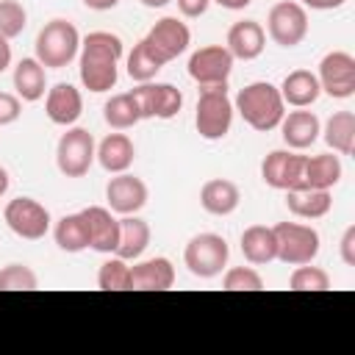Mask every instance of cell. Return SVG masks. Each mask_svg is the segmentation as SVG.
<instances>
[{
    "instance_id": "1",
    "label": "cell",
    "mask_w": 355,
    "mask_h": 355,
    "mask_svg": "<svg viewBox=\"0 0 355 355\" xmlns=\"http://www.w3.org/2000/svg\"><path fill=\"white\" fill-rule=\"evenodd\" d=\"M122 39L111 31H92L80 39V83L83 89L103 94L116 86L119 78V58H122Z\"/></svg>"
},
{
    "instance_id": "2",
    "label": "cell",
    "mask_w": 355,
    "mask_h": 355,
    "mask_svg": "<svg viewBox=\"0 0 355 355\" xmlns=\"http://www.w3.org/2000/svg\"><path fill=\"white\" fill-rule=\"evenodd\" d=\"M233 111L241 114V119L258 130V133H269L280 125L283 114H286V103L280 97V89L269 80H255L247 83L244 89H239L236 100H233Z\"/></svg>"
},
{
    "instance_id": "3",
    "label": "cell",
    "mask_w": 355,
    "mask_h": 355,
    "mask_svg": "<svg viewBox=\"0 0 355 355\" xmlns=\"http://www.w3.org/2000/svg\"><path fill=\"white\" fill-rule=\"evenodd\" d=\"M194 125L205 141H219L230 133L233 100L227 94V83L200 86V97H197V108H194Z\"/></svg>"
},
{
    "instance_id": "4",
    "label": "cell",
    "mask_w": 355,
    "mask_h": 355,
    "mask_svg": "<svg viewBox=\"0 0 355 355\" xmlns=\"http://www.w3.org/2000/svg\"><path fill=\"white\" fill-rule=\"evenodd\" d=\"M36 58L47 69H64L80 53V33L69 19H50L36 36Z\"/></svg>"
},
{
    "instance_id": "5",
    "label": "cell",
    "mask_w": 355,
    "mask_h": 355,
    "mask_svg": "<svg viewBox=\"0 0 355 355\" xmlns=\"http://www.w3.org/2000/svg\"><path fill=\"white\" fill-rule=\"evenodd\" d=\"M230 258V247L225 241V236L219 233H197L194 239H189L186 250H183V263L194 277L211 280L216 277Z\"/></svg>"
},
{
    "instance_id": "6",
    "label": "cell",
    "mask_w": 355,
    "mask_h": 355,
    "mask_svg": "<svg viewBox=\"0 0 355 355\" xmlns=\"http://www.w3.org/2000/svg\"><path fill=\"white\" fill-rule=\"evenodd\" d=\"M275 241H277V261L288 266L300 263H313L319 255V230L302 222H277L275 227Z\"/></svg>"
},
{
    "instance_id": "7",
    "label": "cell",
    "mask_w": 355,
    "mask_h": 355,
    "mask_svg": "<svg viewBox=\"0 0 355 355\" xmlns=\"http://www.w3.org/2000/svg\"><path fill=\"white\" fill-rule=\"evenodd\" d=\"M94 136L86 128H69L55 147V166L64 178H83L94 164Z\"/></svg>"
},
{
    "instance_id": "8",
    "label": "cell",
    "mask_w": 355,
    "mask_h": 355,
    "mask_svg": "<svg viewBox=\"0 0 355 355\" xmlns=\"http://www.w3.org/2000/svg\"><path fill=\"white\" fill-rule=\"evenodd\" d=\"M3 219L14 236L28 239V241H39L50 230V211L33 197H14L6 205Z\"/></svg>"
},
{
    "instance_id": "9",
    "label": "cell",
    "mask_w": 355,
    "mask_h": 355,
    "mask_svg": "<svg viewBox=\"0 0 355 355\" xmlns=\"http://www.w3.org/2000/svg\"><path fill=\"white\" fill-rule=\"evenodd\" d=\"M266 31H269V39L275 44L297 47L308 36V11H305V6H300L294 0L275 3L269 17H266Z\"/></svg>"
},
{
    "instance_id": "10",
    "label": "cell",
    "mask_w": 355,
    "mask_h": 355,
    "mask_svg": "<svg viewBox=\"0 0 355 355\" xmlns=\"http://www.w3.org/2000/svg\"><path fill=\"white\" fill-rule=\"evenodd\" d=\"M144 44L150 47V53L166 67L169 61H175L178 55H183L191 44V31L183 19L178 17H161L144 36Z\"/></svg>"
},
{
    "instance_id": "11",
    "label": "cell",
    "mask_w": 355,
    "mask_h": 355,
    "mask_svg": "<svg viewBox=\"0 0 355 355\" xmlns=\"http://www.w3.org/2000/svg\"><path fill=\"white\" fill-rule=\"evenodd\" d=\"M261 178L269 189L297 191L305 180V155H300L297 150H272L261 161Z\"/></svg>"
},
{
    "instance_id": "12",
    "label": "cell",
    "mask_w": 355,
    "mask_h": 355,
    "mask_svg": "<svg viewBox=\"0 0 355 355\" xmlns=\"http://www.w3.org/2000/svg\"><path fill=\"white\" fill-rule=\"evenodd\" d=\"M319 89L333 100H347L355 94V58L347 50H333L319 61L316 72Z\"/></svg>"
},
{
    "instance_id": "13",
    "label": "cell",
    "mask_w": 355,
    "mask_h": 355,
    "mask_svg": "<svg viewBox=\"0 0 355 355\" xmlns=\"http://www.w3.org/2000/svg\"><path fill=\"white\" fill-rule=\"evenodd\" d=\"M233 55L225 44H205L191 53L189 58V78L200 86H219L227 83L233 72Z\"/></svg>"
},
{
    "instance_id": "14",
    "label": "cell",
    "mask_w": 355,
    "mask_h": 355,
    "mask_svg": "<svg viewBox=\"0 0 355 355\" xmlns=\"http://www.w3.org/2000/svg\"><path fill=\"white\" fill-rule=\"evenodd\" d=\"M130 94L139 103L141 119H172L180 114L183 108V92L172 83H139L136 89H130Z\"/></svg>"
},
{
    "instance_id": "15",
    "label": "cell",
    "mask_w": 355,
    "mask_h": 355,
    "mask_svg": "<svg viewBox=\"0 0 355 355\" xmlns=\"http://www.w3.org/2000/svg\"><path fill=\"white\" fill-rule=\"evenodd\" d=\"M147 183L130 172H119L108 180L105 186V200H108V208L119 216H128V214H139L144 205H147Z\"/></svg>"
},
{
    "instance_id": "16",
    "label": "cell",
    "mask_w": 355,
    "mask_h": 355,
    "mask_svg": "<svg viewBox=\"0 0 355 355\" xmlns=\"http://www.w3.org/2000/svg\"><path fill=\"white\" fill-rule=\"evenodd\" d=\"M80 214H83L86 227H89V247L111 255L116 250V241H119V219L114 216V211L103 208V205H89Z\"/></svg>"
},
{
    "instance_id": "17",
    "label": "cell",
    "mask_w": 355,
    "mask_h": 355,
    "mask_svg": "<svg viewBox=\"0 0 355 355\" xmlns=\"http://www.w3.org/2000/svg\"><path fill=\"white\" fill-rule=\"evenodd\" d=\"M44 114L53 125H75L78 116L83 114V94L72 86V83H55L53 89H47V100H44Z\"/></svg>"
},
{
    "instance_id": "18",
    "label": "cell",
    "mask_w": 355,
    "mask_h": 355,
    "mask_svg": "<svg viewBox=\"0 0 355 355\" xmlns=\"http://www.w3.org/2000/svg\"><path fill=\"white\" fill-rule=\"evenodd\" d=\"M277 128H280V136L288 144V150H308L322 133L319 116L313 111H302V108L283 114Z\"/></svg>"
},
{
    "instance_id": "19",
    "label": "cell",
    "mask_w": 355,
    "mask_h": 355,
    "mask_svg": "<svg viewBox=\"0 0 355 355\" xmlns=\"http://www.w3.org/2000/svg\"><path fill=\"white\" fill-rule=\"evenodd\" d=\"M172 286H175V266L164 255L130 266V288L136 291H166Z\"/></svg>"
},
{
    "instance_id": "20",
    "label": "cell",
    "mask_w": 355,
    "mask_h": 355,
    "mask_svg": "<svg viewBox=\"0 0 355 355\" xmlns=\"http://www.w3.org/2000/svg\"><path fill=\"white\" fill-rule=\"evenodd\" d=\"M233 58H241V61H252L263 53L266 47V31L261 22L255 19H241V22H233L230 31H227V44Z\"/></svg>"
},
{
    "instance_id": "21",
    "label": "cell",
    "mask_w": 355,
    "mask_h": 355,
    "mask_svg": "<svg viewBox=\"0 0 355 355\" xmlns=\"http://www.w3.org/2000/svg\"><path fill=\"white\" fill-rule=\"evenodd\" d=\"M239 202H241V191L227 178H211L200 189V205L211 216H227L239 208Z\"/></svg>"
},
{
    "instance_id": "22",
    "label": "cell",
    "mask_w": 355,
    "mask_h": 355,
    "mask_svg": "<svg viewBox=\"0 0 355 355\" xmlns=\"http://www.w3.org/2000/svg\"><path fill=\"white\" fill-rule=\"evenodd\" d=\"M241 255L247 263L252 266H266L272 261H277V241H275V230L266 225H250L241 233Z\"/></svg>"
},
{
    "instance_id": "23",
    "label": "cell",
    "mask_w": 355,
    "mask_h": 355,
    "mask_svg": "<svg viewBox=\"0 0 355 355\" xmlns=\"http://www.w3.org/2000/svg\"><path fill=\"white\" fill-rule=\"evenodd\" d=\"M277 89H280L283 103L286 105H294V108H308L322 94L319 80H316V75L311 69H294V72H288Z\"/></svg>"
},
{
    "instance_id": "24",
    "label": "cell",
    "mask_w": 355,
    "mask_h": 355,
    "mask_svg": "<svg viewBox=\"0 0 355 355\" xmlns=\"http://www.w3.org/2000/svg\"><path fill=\"white\" fill-rule=\"evenodd\" d=\"M94 158L100 161V166L111 175H119V172H128L133 158H136V147L133 141L125 136V133H108L100 144H97V153Z\"/></svg>"
},
{
    "instance_id": "25",
    "label": "cell",
    "mask_w": 355,
    "mask_h": 355,
    "mask_svg": "<svg viewBox=\"0 0 355 355\" xmlns=\"http://www.w3.org/2000/svg\"><path fill=\"white\" fill-rule=\"evenodd\" d=\"M344 175L341 158L333 153H322V155H305V180L302 189H324L330 191Z\"/></svg>"
},
{
    "instance_id": "26",
    "label": "cell",
    "mask_w": 355,
    "mask_h": 355,
    "mask_svg": "<svg viewBox=\"0 0 355 355\" xmlns=\"http://www.w3.org/2000/svg\"><path fill=\"white\" fill-rule=\"evenodd\" d=\"M150 244V225L144 219H139L136 214H128L119 219V241L114 255L125 258V261H136L141 258V252Z\"/></svg>"
},
{
    "instance_id": "27",
    "label": "cell",
    "mask_w": 355,
    "mask_h": 355,
    "mask_svg": "<svg viewBox=\"0 0 355 355\" xmlns=\"http://www.w3.org/2000/svg\"><path fill=\"white\" fill-rule=\"evenodd\" d=\"M286 205L300 219H322L333 208V197L324 189H297L286 191Z\"/></svg>"
},
{
    "instance_id": "28",
    "label": "cell",
    "mask_w": 355,
    "mask_h": 355,
    "mask_svg": "<svg viewBox=\"0 0 355 355\" xmlns=\"http://www.w3.org/2000/svg\"><path fill=\"white\" fill-rule=\"evenodd\" d=\"M14 89H17V97L25 103H36L44 97L47 75H44V67L39 64V58H22L14 67Z\"/></svg>"
},
{
    "instance_id": "29",
    "label": "cell",
    "mask_w": 355,
    "mask_h": 355,
    "mask_svg": "<svg viewBox=\"0 0 355 355\" xmlns=\"http://www.w3.org/2000/svg\"><path fill=\"white\" fill-rule=\"evenodd\" d=\"M322 139L327 141V147L338 155H352L355 153V114L352 111H336L324 128H322Z\"/></svg>"
},
{
    "instance_id": "30",
    "label": "cell",
    "mask_w": 355,
    "mask_h": 355,
    "mask_svg": "<svg viewBox=\"0 0 355 355\" xmlns=\"http://www.w3.org/2000/svg\"><path fill=\"white\" fill-rule=\"evenodd\" d=\"M53 239L64 252H83L89 247V227L83 214H64L53 227Z\"/></svg>"
},
{
    "instance_id": "31",
    "label": "cell",
    "mask_w": 355,
    "mask_h": 355,
    "mask_svg": "<svg viewBox=\"0 0 355 355\" xmlns=\"http://www.w3.org/2000/svg\"><path fill=\"white\" fill-rule=\"evenodd\" d=\"M103 119L114 128V130H128L133 128L136 122H141V111H139V103L130 92H122V94H114L111 100H105L103 105Z\"/></svg>"
},
{
    "instance_id": "32",
    "label": "cell",
    "mask_w": 355,
    "mask_h": 355,
    "mask_svg": "<svg viewBox=\"0 0 355 355\" xmlns=\"http://www.w3.org/2000/svg\"><path fill=\"white\" fill-rule=\"evenodd\" d=\"M128 75L136 80V83H147V80H153L161 69H164V64L150 53V47L144 44V39L128 53Z\"/></svg>"
},
{
    "instance_id": "33",
    "label": "cell",
    "mask_w": 355,
    "mask_h": 355,
    "mask_svg": "<svg viewBox=\"0 0 355 355\" xmlns=\"http://www.w3.org/2000/svg\"><path fill=\"white\" fill-rule=\"evenodd\" d=\"M97 286L103 291H128L130 288V266L125 258H108L97 272Z\"/></svg>"
},
{
    "instance_id": "34",
    "label": "cell",
    "mask_w": 355,
    "mask_h": 355,
    "mask_svg": "<svg viewBox=\"0 0 355 355\" xmlns=\"http://www.w3.org/2000/svg\"><path fill=\"white\" fill-rule=\"evenodd\" d=\"M288 286L294 291H327L330 288V275L319 266H311V263H300L291 277H288Z\"/></svg>"
},
{
    "instance_id": "35",
    "label": "cell",
    "mask_w": 355,
    "mask_h": 355,
    "mask_svg": "<svg viewBox=\"0 0 355 355\" xmlns=\"http://www.w3.org/2000/svg\"><path fill=\"white\" fill-rule=\"evenodd\" d=\"M36 286L39 280L25 263H8L0 269V291H33Z\"/></svg>"
},
{
    "instance_id": "36",
    "label": "cell",
    "mask_w": 355,
    "mask_h": 355,
    "mask_svg": "<svg viewBox=\"0 0 355 355\" xmlns=\"http://www.w3.org/2000/svg\"><path fill=\"white\" fill-rule=\"evenodd\" d=\"M28 25V11L17 0H0V36L14 39L25 31Z\"/></svg>"
},
{
    "instance_id": "37",
    "label": "cell",
    "mask_w": 355,
    "mask_h": 355,
    "mask_svg": "<svg viewBox=\"0 0 355 355\" xmlns=\"http://www.w3.org/2000/svg\"><path fill=\"white\" fill-rule=\"evenodd\" d=\"M222 286L227 291H261L263 280H261V275L252 266H233V269L225 272Z\"/></svg>"
},
{
    "instance_id": "38",
    "label": "cell",
    "mask_w": 355,
    "mask_h": 355,
    "mask_svg": "<svg viewBox=\"0 0 355 355\" xmlns=\"http://www.w3.org/2000/svg\"><path fill=\"white\" fill-rule=\"evenodd\" d=\"M22 114V100L17 94H8V92H0V128L3 125H11L17 122Z\"/></svg>"
},
{
    "instance_id": "39",
    "label": "cell",
    "mask_w": 355,
    "mask_h": 355,
    "mask_svg": "<svg viewBox=\"0 0 355 355\" xmlns=\"http://www.w3.org/2000/svg\"><path fill=\"white\" fill-rule=\"evenodd\" d=\"M338 252H341V261L347 266H355V225H349L338 241Z\"/></svg>"
},
{
    "instance_id": "40",
    "label": "cell",
    "mask_w": 355,
    "mask_h": 355,
    "mask_svg": "<svg viewBox=\"0 0 355 355\" xmlns=\"http://www.w3.org/2000/svg\"><path fill=\"white\" fill-rule=\"evenodd\" d=\"M175 3H178V11L183 17H189V19L202 17L208 11V6H211V0H175Z\"/></svg>"
},
{
    "instance_id": "41",
    "label": "cell",
    "mask_w": 355,
    "mask_h": 355,
    "mask_svg": "<svg viewBox=\"0 0 355 355\" xmlns=\"http://www.w3.org/2000/svg\"><path fill=\"white\" fill-rule=\"evenodd\" d=\"M347 0H300V6L305 8H313V11H333V8H341Z\"/></svg>"
},
{
    "instance_id": "42",
    "label": "cell",
    "mask_w": 355,
    "mask_h": 355,
    "mask_svg": "<svg viewBox=\"0 0 355 355\" xmlns=\"http://www.w3.org/2000/svg\"><path fill=\"white\" fill-rule=\"evenodd\" d=\"M8 67H11V44L8 39L0 36V72H6Z\"/></svg>"
},
{
    "instance_id": "43",
    "label": "cell",
    "mask_w": 355,
    "mask_h": 355,
    "mask_svg": "<svg viewBox=\"0 0 355 355\" xmlns=\"http://www.w3.org/2000/svg\"><path fill=\"white\" fill-rule=\"evenodd\" d=\"M211 3H216V6H222V8H227V11H244L252 0H211Z\"/></svg>"
},
{
    "instance_id": "44",
    "label": "cell",
    "mask_w": 355,
    "mask_h": 355,
    "mask_svg": "<svg viewBox=\"0 0 355 355\" xmlns=\"http://www.w3.org/2000/svg\"><path fill=\"white\" fill-rule=\"evenodd\" d=\"M119 0H83V6L86 8H92V11H108V8H114Z\"/></svg>"
},
{
    "instance_id": "45",
    "label": "cell",
    "mask_w": 355,
    "mask_h": 355,
    "mask_svg": "<svg viewBox=\"0 0 355 355\" xmlns=\"http://www.w3.org/2000/svg\"><path fill=\"white\" fill-rule=\"evenodd\" d=\"M141 6H147V8H164V6H169L172 0H139Z\"/></svg>"
},
{
    "instance_id": "46",
    "label": "cell",
    "mask_w": 355,
    "mask_h": 355,
    "mask_svg": "<svg viewBox=\"0 0 355 355\" xmlns=\"http://www.w3.org/2000/svg\"><path fill=\"white\" fill-rule=\"evenodd\" d=\"M6 191H8V172L0 166V197H3Z\"/></svg>"
}]
</instances>
